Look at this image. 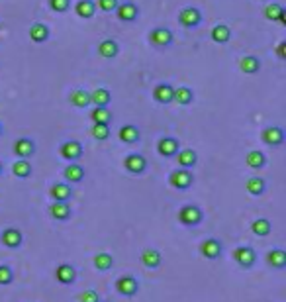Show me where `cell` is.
Here are the masks:
<instances>
[{"label": "cell", "instance_id": "ba28073f", "mask_svg": "<svg viewBox=\"0 0 286 302\" xmlns=\"http://www.w3.org/2000/svg\"><path fill=\"white\" fill-rule=\"evenodd\" d=\"M178 149H180V144H178V139L173 137V135H163L157 142V153L161 157H165V159L175 157L178 153Z\"/></svg>", "mask_w": 286, "mask_h": 302}, {"label": "cell", "instance_id": "7dc6e473", "mask_svg": "<svg viewBox=\"0 0 286 302\" xmlns=\"http://www.w3.org/2000/svg\"><path fill=\"white\" fill-rule=\"evenodd\" d=\"M264 2H267V0H264Z\"/></svg>", "mask_w": 286, "mask_h": 302}, {"label": "cell", "instance_id": "9a60e30c", "mask_svg": "<svg viewBox=\"0 0 286 302\" xmlns=\"http://www.w3.org/2000/svg\"><path fill=\"white\" fill-rule=\"evenodd\" d=\"M49 194H51L53 202H69L73 196V189L69 183H53L49 189Z\"/></svg>", "mask_w": 286, "mask_h": 302}, {"label": "cell", "instance_id": "bcb514c9", "mask_svg": "<svg viewBox=\"0 0 286 302\" xmlns=\"http://www.w3.org/2000/svg\"><path fill=\"white\" fill-rule=\"evenodd\" d=\"M0 137H2V124H0Z\"/></svg>", "mask_w": 286, "mask_h": 302}, {"label": "cell", "instance_id": "7bdbcfd3", "mask_svg": "<svg viewBox=\"0 0 286 302\" xmlns=\"http://www.w3.org/2000/svg\"><path fill=\"white\" fill-rule=\"evenodd\" d=\"M80 302H100V296L96 291H92V289H88V291H85L83 294H80V298H78Z\"/></svg>", "mask_w": 286, "mask_h": 302}, {"label": "cell", "instance_id": "603a6c76", "mask_svg": "<svg viewBox=\"0 0 286 302\" xmlns=\"http://www.w3.org/2000/svg\"><path fill=\"white\" fill-rule=\"evenodd\" d=\"M210 37H212V42H214V44L226 45L231 39L230 26H226V24H216V26L212 28V32H210Z\"/></svg>", "mask_w": 286, "mask_h": 302}, {"label": "cell", "instance_id": "3957f363", "mask_svg": "<svg viewBox=\"0 0 286 302\" xmlns=\"http://www.w3.org/2000/svg\"><path fill=\"white\" fill-rule=\"evenodd\" d=\"M149 44L153 47H159V49H165L169 45H173V32L169 28H165V26L153 28L149 32Z\"/></svg>", "mask_w": 286, "mask_h": 302}, {"label": "cell", "instance_id": "f1b7e54d", "mask_svg": "<svg viewBox=\"0 0 286 302\" xmlns=\"http://www.w3.org/2000/svg\"><path fill=\"white\" fill-rule=\"evenodd\" d=\"M28 35H30V39L35 42V44H44V42H47V37H49V28L42 22H35L30 26Z\"/></svg>", "mask_w": 286, "mask_h": 302}, {"label": "cell", "instance_id": "8d00e7d4", "mask_svg": "<svg viewBox=\"0 0 286 302\" xmlns=\"http://www.w3.org/2000/svg\"><path fill=\"white\" fill-rule=\"evenodd\" d=\"M94 267L102 271V273H106V271H110L114 267V257H112L110 253H106V251H102V253H96L94 255Z\"/></svg>", "mask_w": 286, "mask_h": 302}, {"label": "cell", "instance_id": "2e32d148", "mask_svg": "<svg viewBox=\"0 0 286 302\" xmlns=\"http://www.w3.org/2000/svg\"><path fill=\"white\" fill-rule=\"evenodd\" d=\"M118 137H120L121 144L133 146V144H137V142L141 139V134H139L137 126H133V124H126V126H121L120 130H118Z\"/></svg>", "mask_w": 286, "mask_h": 302}, {"label": "cell", "instance_id": "1f68e13d", "mask_svg": "<svg viewBox=\"0 0 286 302\" xmlns=\"http://www.w3.org/2000/svg\"><path fill=\"white\" fill-rule=\"evenodd\" d=\"M192 100H194V92H192V89H188V87H176V89L173 90V102H176V104L188 106Z\"/></svg>", "mask_w": 286, "mask_h": 302}, {"label": "cell", "instance_id": "e575fe53", "mask_svg": "<svg viewBox=\"0 0 286 302\" xmlns=\"http://www.w3.org/2000/svg\"><path fill=\"white\" fill-rule=\"evenodd\" d=\"M112 100V92L108 89H94L90 92V104L94 106H108Z\"/></svg>", "mask_w": 286, "mask_h": 302}, {"label": "cell", "instance_id": "60d3db41", "mask_svg": "<svg viewBox=\"0 0 286 302\" xmlns=\"http://www.w3.org/2000/svg\"><path fill=\"white\" fill-rule=\"evenodd\" d=\"M49 2V8L57 14H63L71 8V0H47Z\"/></svg>", "mask_w": 286, "mask_h": 302}, {"label": "cell", "instance_id": "f546056e", "mask_svg": "<svg viewBox=\"0 0 286 302\" xmlns=\"http://www.w3.org/2000/svg\"><path fill=\"white\" fill-rule=\"evenodd\" d=\"M32 173H33V167L28 159H18V161H14V165H12V175H14L16 179H28V177H32Z\"/></svg>", "mask_w": 286, "mask_h": 302}, {"label": "cell", "instance_id": "83f0119b", "mask_svg": "<svg viewBox=\"0 0 286 302\" xmlns=\"http://www.w3.org/2000/svg\"><path fill=\"white\" fill-rule=\"evenodd\" d=\"M85 175H87V171H85L83 165H78L77 161L71 163V165H67L65 171H63V177H65L67 183H80V180L85 179Z\"/></svg>", "mask_w": 286, "mask_h": 302}, {"label": "cell", "instance_id": "d590c367", "mask_svg": "<svg viewBox=\"0 0 286 302\" xmlns=\"http://www.w3.org/2000/svg\"><path fill=\"white\" fill-rule=\"evenodd\" d=\"M245 189H247V192L251 196H261V194H264V190H267V183L261 177H251V179L245 183Z\"/></svg>", "mask_w": 286, "mask_h": 302}, {"label": "cell", "instance_id": "836d02e7", "mask_svg": "<svg viewBox=\"0 0 286 302\" xmlns=\"http://www.w3.org/2000/svg\"><path fill=\"white\" fill-rule=\"evenodd\" d=\"M245 165L249 169H263L267 165V155H264L263 151H249L247 155H245Z\"/></svg>", "mask_w": 286, "mask_h": 302}, {"label": "cell", "instance_id": "ffe728a7", "mask_svg": "<svg viewBox=\"0 0 286 302\" xmlns=\"http://www.w3.org/2000/svg\"><path fill=\"white\" fill-rule=\"evenodd\" d=\"M176 163H178V167L182 169H192L196 163H198V155H196V151L194 149H178V153H176Z\"/></svg>", "mask_w": 286, "mask_h": 302}, {"label": "cell", "instance_id": "e0dca14e", "mask_svg": "<svg viewBox=\"0 0 286 302\" xmlns=\"http://www.w3.org/2000/svg\"><path fill=\"white\" fill-rule=\"evenodd\" d=\"M55 279L61 283V285H73L77 280V269L73 267L71 263H61L59 267L55 269Z\"/></svg>", "mask_w": 286, "mask_h": 302}, {"label": "cell", "instance_id": "7402d4cb", "mask_svg": "<svg viewBox=\"0 0 286 302\" xmlns=\"http://www.w3.org/2000/svg\"><path fill=\"white\" fill-rule=\"evenodd\" d=\"M49 214L57 222H67L71 218V206H69V202H51Z\"/></svg>", "mask_w": 286, "mask_h": 302}, {"label": "cell", "instance_id": "277c9868", "mask_svg": "<svg viewBox=\"0 0 286 302\" xmlns=\"http://www.w3.org/2000/svg\"><path fill=\"white\" fill-rule=\"evenodd\" d=\"M233 259H235V263L241 269H251L257 263V253H255L253 247L239 246L235 247V251H233Z\"/></svg>", "mask_w": 286, "mask_h": 302}, {"label": "cell", "instance_id": "8992f818", "mask_svg": "<svg viewBox=\"0 0 286 302\" xmlns=\"http://www.w3.org/2000/svg\"><path fill=\"white\" fill-rule=\"evenodd\" d=\"M261 139H263L264 146L280 147L282 144H284L286 134H284V130L278 128V126H269V128H264L263 132H261Z\"/></svg>", "mask_w": 286, "mask_h": 302}, {"label": "cell", "instance_id": "484cf974", "mask_svg": "<svg viewBox=\"0 0 286 302\" xmlns=\"http://www.w3.org/2000/svg\"><path fill=\"white\" fill-rule=\"evenodd\" d=\"M75 14H77L78 18H83V20L94 18V14H96L94 0H78L77 4H75Z\"/></svg>", "mask_w": 286, "mask_h": 302}, {"label": "cell", "instance_id": "7a4b0ae2", "mask_svg": "<svg viewBox=\"0 0 286 302\" xmlns=\"http://www.w3.org/2000/svg\"><path fill=\"white\" fill-rule=\"evenodd\" d=\"M169 183L171 187L176 190H188L194 183V177H192V171L190 169H182L176 167L171 175H169Z\"/></svg>", "mask_w": 286, "mask_h": 302}, {"label": "cell", "instance_id": "5b68a950", "mask_svg": "<svg viewBox=\"0 0 286 302\" xmlns=\"http://www.w3.org/2000/svg\"><path fill=\"white\" fill-rule=\"evenodd\" d=\"M223 253V244H221L218 237H208L206 241H202L200 246V255L208 261H216L221 257Z\"/></svg>", "mask_w": 286, "mask_h": 302}, {"label": "cell", "instance_id": "44dd1931", "mask_svg": "<svg viewBox=\"0 0 286 302\" xmlns=\"http://www.w3.org/2000/svg\"><path fill=\"white\" fill-rule=\"evenodd\" d=\"M141 263L147 269H157V267H161L163 257H161V253H159L155 247H145L141 251Z\"/></svg>", "mask_w": 286, "mask_h": 302}, {"label": "cell", "instance_id": "ac0fdd59", "mask_svg": "<svg viewBox=\"0 0 286 302\" xmlns=\"http://www.w3.org/2000/svg\"><path fill=\"white\" fill-rule=\"evenodd\" d=\"M173 90L175 87L169 83H159L153 89V100L157 104H171L173 102Z\"/></svg>", "mask_w": 286, "mask_h": 302}, {"label": "cell", "instance_id": "52a82bcc", "mask_svg": "<svg viewBox=\"0 0 286 302\" xmlns=\"http://www.w3.org/2000/svg\"><path fill=\"white\" fill-rule=\"evenodd\" d=\"M200 22H202V12L198 8H194V6H187V8H182V10L178 12V24L182 26V28H198Z\"/></svg>", "mask_w": 286, "mask_h": 302}, {"label": "cell", "instance_id": "d4e9b609", "mask_svg": "<svg viewBox=\"0 0 286 302\" xmlns=\"http://www.w3.org/2000/svg\"><path fill=\"white\" fill-rule=\"evenodd\" d=\"M239 71L245 75H257L261 71V59L257 55H245L239 59Z\"/></svg>", "mask_w": 286, "mask_h": 302}, {"label": "cell", "instance_id": "ab89813d", "mask_svg": "<svg viewBox=\"0 0 286 302\" xmlns=\"http://www.w3.org/2000/svg\"><path fill=\"white\" fill-rule=\"evenodd\" d=\"M14 283V271L10 265H0V287H8Z\"/></svg>", "mask_w": 286, "mask_h": 302}, {"label": "cell", "instance_id": "4fadbf2b", "mask_svg": "<svg viewBox=\"0 0 286 302\" xmlns=\"http://www.w3.org/2000/svg\"><path fill=\"white\" fill-rule=\"evenodd\" d=\"M0 241H2V246L8 247V249H18V247L22 246L24 235H22V232L16 230V228H6V230L0 234Z\"/></svg>", "mask_w": 286, "mask_h": 302}, {"label": "cell", "instance_id": "4dcf8cb0", "mask_svg": "<svg viewBox=\"0 0 286 302\" xmlns=\"http://www.w3.org/2000/svg\"><path fill=\"white\" fill-rule=\"evenodd\" d=\"M69 102L75 108H87V106H90V92L85 89H75L69 94Z\"/></svg>", "mask_w": 286, "mask_h": 302}, {"label": "cell", "instance_id": "f6af8a7d", "mask_svg": "<svg viewBox=\"0 0 286 302\" xmlns=\"http://www.w3.org/2000/svg\"><path fill=\"white\" fill-rule=\"evenodd\" d=\"M2 171H4V167H2V163H0V175H2Z\"/></svg>", "mask_w": 286, "mask_h": 302}, {"label": "cell", "instance_id": "6da1fadb", "mask_svg": "<svg viewBox=\"0 0 286 302\" xmlns=\"http://www.w3.org/2000/svg\"><path fill=\"white\" fill-rule=\"evenodd\" d=\"M176 218H178V222L182 226H187V228H194V226L202 224V220H204V212L200 210L196 204H185L178 214H176Z\"/></svg>", "mask_w": 286, "mask_h": 302}, {"label": "cell", "instance_id": "7c38bea8", "mask_svg": "<svg viewBox=\"0 0 286 302\" xmlns=\"http://www.w3.org/2000/svg\"><path fill=\"white\" fill-rule=\"evenodd\" d=\"M114 12H116L118 20H121V22H135L137 16H139L137 4H135V2H130V0H128V2H120Z\"/></svg>", "mask_w": 286, "mask_h": 302}, {"label": "cell", "instance_id": "f35d334b", "mask_svg": "<svg viewBox=\"0 0 286 302\" xmlns=\"http://www.w3.org/2000/svg\"><path fill=\"white\" fill-rule=\"evenodd\" d=\"M90 135L98 142H106L110 137V126L108 124H92L90 128Z\"/></svg>", "mask_w": 286, "mask_h": 302}, {"label": "cell", "instance_id": "74e56055", "mask_svg": "<svg viewBox=\"0 0 286 302\" xmlns=\"http://www.w3.org/2000/svg\"><path fill=\"white\" fill-rule=\"evenodd\" d=\"M271 222L267 220V218H257L253 224H251V232L255 235H259V237H267V235L271 234Z\"/></svg>", "mask_w": 286, "mask_h": 302}, {"label": "cell", "instance_id": "30bf717a", "mask_svg": "<svg viewBox=\"0 0 286 302\" xmlns=\"http://www.w3.org/2000/svg\"><path fill=\"white\" fill-rule=\"evenodd\" d=\"M124 167L132 175H143L147 171V159L141 153H130L124 159Z\"/></svg>", "mask_w": 286, "mask_h": 302}, {"label": "cell", "instance_id": "4316f807", "mask_svg": "<svg viewBox=\"0 0 286 302\" xmlns=\"http://www.w3.org/2000/svg\"><path fill=\"white\" fill-rule=\"evenodd\" d=\"M267 263H269V267L273 269H284L286 267V251L284 249H280V247H275V249H271L269 253H267Z\"/></svg>", "mask_w": 286, "mask_h": 302}, {"label": "cell", "instance_id": "d6986e66", "mask_svg": "<svg viewBox=\"0 0 286 302\" xmlns=\"http://www.w3.org/2000/svg\"><path fill=\"white\" fill-rule=\"evenodd\" d=\"M263 16L267 20H271V22H278L286 26V10L284 6H280V4H276V2H271L267 8L263 10Z\"/></svg>", "mask_w": 286, "mask_h": 302}, {"label": "cell", "instance_id": "8fae6325", "mask_svg": "<svg viewBox=\"0 0 286 302\" xmlns=\"http://www.w3.org/2000/svg\"><path fill=\"white\" fill-rule=\"evenodd\" d=\"M116 291L121 296H135L139 291V283L132 275H124L120 279H116Z\"/></svg>", "mask_w": 286, "mask_h": 302}, {"label": "cell", "instance_id": "5bb4252c", "mask_svg": "<svg viewBox=\"0 0 286 302\" xmlns=\"http://www.w3.org/2000/svg\"><path fill=\"white\" fill-rule=\"evenodd\" d=\"M14 153L18 159H30L32 155H35V144L30 137H18L14 142Z\"/></svg>", "mask_w": 286, "mask_h": 302}, {"label": "cell", "instance_id": "cb8c5ba5", "mask_svg": "<svg viewBox=\"0 0 286 302\" xmlns=\"http://www.w3.org/2000/svg\"><path fill=\"white\" fill-rule=\"evenodd\" d=\"M96 51L104 59H114V57H118V53H120V45H118L116 39H102L98 44V47H96Z\"/></svg>", "mask_w": 286, "mask_h": 302}, {"label": "cell", "instance_id": "d6a6232c", "mask_svg": "<svg viewBox=\"0 0 286 302\" xmlns=\"http://www.w3.org/2000/svg\"><path fill=\"white\" fill-rule=\"evenodd\" d=\"M90 120L92 124H108L112 122V112L108 106H94L92 112H90Z\"/></svg>", "mask_w": 286, "mask_h": 302}, {"label": "cell", "instance_id": "9c48e42d", "mask_svg": "<svg viewBox=\"0 0 286 302\" xmlns=\"http://www.w3.org/2000/svg\"><path fill=\"white\" fill-rule=\"evenodd\" d=\"M59 153H61L63 159L71 161V163H75V161H78V159L83 157L85 151H83V146L78 144L77 139H67V142H63L61 147H59Z\"/></svg>", "mask_w": 286, "mask_h": 302}, {"label": "cell", "instance_id": "ee69618b", "mask_svg": "<svg viewBox=\"0 0 286 302\" xmlns=\"http://www.w3.org/2000/svg\"><path fill=\"white\" fill-rule=\"evenodd\" d=\"M276 55L278 59H286V42H280L278 47H276Z\"/></svg>", "mask_w": 286, "mask_h": 302}, {"label": "cell", "instance_id": "b9f144b4", "mask_svg": "<svg viewBox=\"0 0 286 302\" xmlns=\"http://www.w3.org/2000/svg\"><path fill=\"white\" fill-rule=\"evenodd\" d=\"M94 4H96V8H100L102 12H114L120 2H118V0H96Z\"/></svg>", "mask_w": 286, "mask_h": 302}]
</instances>
